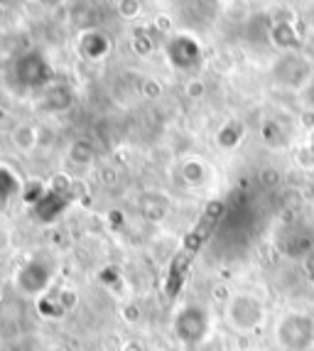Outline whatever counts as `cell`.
I'll use <instances>...</instances> for the list:
<instances>
[{
    "label": "cell",
    "mask_w": 314,
    "mask_h": 351,
    "mask_svg": "<svg viewBox=\"0 0 314 351\" xmlns=\"http://www.w3.org/2000/svg\"><path fill=\"white\" fill-rule=\"evenodd\" d=\"M224 209H226L224 202H211V204L206 206V211L202 214V219H199V223L192 228V234L184 239L180 253H177V258L172 261L167 282H165V290H167L169 295L180 293V287H182V282H184V276H186V270H189V265H192L194 256H197L199 248L204 246V241L209 239L211 226H216V221L221 219Z\"/></svg>",
    "instance_id": "1"
},
{
    "label": "cell",
    "mask_w": 314,
    "mask_h": 351,
    "mask_svg": "<svg viewBox=\"0 0 314 351\" xmlns=\"http://www.w3.org/2000/svg\"><path fill=\"white\" fill-rule=\"evenodd\" d=\"M275 341L282 351H312L314 349V317L307 312H287L278 319Z\"/></svg>",
    "instance_id": "2"
},
{
    "label": "cell",
    "mask_w": 314,
    "mask_h": 351,
    "mask_svg": "<svg viewBox=\"0 0 314 351\" xmlns=\"http://www.w3.org/2000/svg\"><path fill=\"white\" fill-rule=\"evenodd\" d=\"M226 322L233 332H256L265 322V307L263 302L250 293L233 295L226 304Z\"/></svg>",
    "instance_id": "3"
},
{
    "label": "cell",
    "mask_w": 314,
    "mask_h": 351,
    "mask_svg": "<svg viewBox=\"0 0 314 351\" xmlns=\"http://www.w3.org/2000/svg\"><path fill=\"white\" fill-rule=\"evenodd\" d=\"M211 332V315L204 304H186L175 317V337L184 346L202 344Z\"/></svg>",
    "instance_id": "4"
},
{
    "label": "cell",
    "mask_w": 314,
    "mask_h": 351,
    "mask_svg": "<svg viewBox=\"0 0 314 351\" xmlns=\"http://www.w3.org/2000/svg\"><path fill=\"white\" fill-rule=\"evenodd\" d=\"M69 204H71V180L59 172L47 184V194L42 197L40 204L32 206V211H35V217L42 223H49L57 217H62L64 209H69Z\"/></svg>",
    "instance_id": "5"
},
{
    "label": "cell",
    "mask_w": 314,
    "mask_h": 351,
    "mask_svg": "<svg viewBox=\"0 0 314 351\" xmlns=\"http://www.w3.org/2000/svg\"><path fill=\"white\" fill-rule=\"evenodd\" d=\"M165 57H167L169 66L175 71H192L202 64L204 54H202V45L192 35L177 32L165 45Z\"/></svg>",
    "instance_id": "6"
},
{
    "label": "cell",
    "mask_w": 314,
    "mask_h": 351,
    "mask_svg": "<svg viewBox=\"0 0 314 351\" xmlns=\"http://www.w3.org/2000/svg\"><path fill=\"white\" fill-rule=\"evenodd\" d=\"M15 79L20 86L27 88H47L52 79V66L42 52H27L15 62Z\"/></svg>",
    "instance_id": "7"
},
{
    "label": "cell",
    "mask_w": 314,
    "mask_h": 351,
    "mask_svg": "<svg viewBox=\"0 0 314 351\" xmlns=\"http://www.w3.org/2000/svg\"><path fill=\"white\" fill-rule=\"evenodd\" d=\"M49 282H52V265L42 258H32L15 273V287L25 295H42Z\"/></svg>",
    "instance_id": "8"
},
{
    "label": "cell",
    "mask_w": 314,
    "mask_h": 351,
    "mask_svg": "<svg viewBox=\"0 0 314 351\" xmlns=\"http://www.w3.org/2000/svg\"><path fill=\"white\" fill-rule=\"evenodd\" d=\"M79 52L86 59H91V62H99V59H104L106 54L111 52V40L101 29H86L79 37Z\"/></svg>",
    "instance_id": "9"
},
{
    "label": "cell",
    "mask_w": 314,
    "mask_h": 351,
    "mask_svg": "<svg viewBox=\"0 0 314 351\" xmlns=\"http://www.w3.org/2000/svg\"><path fill=\"white\" fill-rule=\"evenodd\" d=\"M270 42H273L278 49H285V52H290V49H302V32H297V27L292 23H275L273 29H270Z\"/></svg>",
    "instance_id": "10"
},
{
    "label": "cell",
    "mask_w": 314,
    "mask_h": 351,
    "mask_svg": "<svg viewBox=\"0 0 314 351\" xmlns=\"http://www.w3.org/2000/svg\"><path fill=\"white\" fill-rule=\"evenodd\" d=\"M314 241L307 231H295V234H287L282 236L280 241V251L287 253L290 258H307L312 253Z\"/></svg>",
    "instance_id": "11"
},
{
    "label": "cell",
    "mask_w": 314,
    "mask_h": 351,
    "mask_svg": "<svg viewBox=\"0 0 314 351\" xmlns=\"http://www.w3.org/2000/svg\"><path fill=\"white\" fill-rule=\"evenodd\" d=\"M71 99H74V94L64 84H49L42 91V104H45L47 111H64L67 106L71 104Z\"/></svg>",
    "instance_id": "12"
},
{
    "label": "cell",
    "mask_w": 314,
    "mask_h": 351,
    "mask_svg": "<svg viewBox=\"0 0 314 351\" xmlns=\"http://www.w3.org/2000/svg\"><path fill=\"white\" fill-rule=\"evenodd\" d=\"M243 135H245V125L241 121H228L219 130V135H216V145L221 147V150H233V147L243 141Z\"/></svg>",
    "instance_id": "13"
},
{
    "label": "cell",
    "mask_w": 314,
    "mask_h": 351,
    "mask_svg": "<svg viewBox=\"0 0 314 351\" xmlns=\"http://www.w3.org/2000/svg\"><path fill=\"white\" fill-rule=\"evenodd\" d=\"M20 192H23V184H20L18 175L10 167H0V202L12 199Z\"/></svg>",
    "instance_id": "14"
},
{
    "label": "cell",
    "mask_w": 314,
    "mask_h": 351,
    "mask_svg": "<svg viewBox=\"0 0 314 351\" xmlns=\"http://www.w3.org/2000/svg\"><path fill=\"white\" fill-rule=\"evenodd\" d=\"M93 160V145L84 138L74 141L69 145V162L76 165V167H86L88 162Z\"/></svg>",
    "instance_id": "15"
},
{
    "label": "cell",
    "mask_w": 314,
    "mask_h": 351,
    "mask_svg": "<svg viewBox=\"0 0 314 351\" xmlns=\"http://www.w3.org/2000/svg\"><path fill=\"white\" fill-rule=\"evenodd\" d=\"M47 194V182L42 180H27L23 184V192H20V197H23V202L27 206H37L42 202V197Z\"/></svg>",
    "instance_id": "16"
},
{
    "label": "cell",
    "mask_w": 314,
    "mask_h": 351,
    "mask_svg": "<svg viewBox=\"0 0 314 351\" xmlns=\"http://www.w3.org/2000/svg\"><path fill=\"white\" fill-rule=\"evenodd\" d=\"M12 143H15L23 152H29L37 143H40V138H37V128H32V125H20V128H15V133H12Z\"/></svg>",
    "instance_id": "17"
},
{
    "label": "cell",
    "mask_w": 314,
    "mask_h": 351,
    "mask_svg": "<svg viewBox=\"0 0 314 351\" xmlns=\"http://www.w3.org/2000/svg\"><path fill=\"white\" fill-rule=\"evenodd\" d=\"M182 177H184L186 184H202L204 177H206V170L199 160H186L184 167H182Z\"/></svg>",
    "instance_id": "18"
},
{
    "label": "cell",
    "mask_w": 314,
    "mask_h": 351,
    "mask_svg": "<svg viewBox=\"0 0 314 351\" xmlns=\"http://www.w3.org/2000/svg\"><path fill=\"white\" fill-rule=\"evenodd\" d=\"M130 45H133L135 52L143 54V57L152 52V40H150V37H147L145 29H138V32H135V35H133V40H130Z\"/></svg>",
    "instance_id": "19"
},
{
    "label": "cell",
    "mask_w": 314,
    "mask_h": 351,
    "mask_svg": "<svg viewBox=\"0 0 314 351\" xmlns=\"http://www.w3.org/2000/svg\"><path fill=\"white\" fill-rule=\"evenodd\" d=\"M116 8L123 18H138L140 10H143V3H140V0H121Z\"/></svg>",
    "instance_id": "20"
},
{
    "label": "cell",
    "mask_w": 314,
    "mask_h": 351,
    "mask_svg": "<svg viewBox=\"0 0 314 351\" xmlns=\"http://www.w3.org/2000/svg\"><path fill=\"white\" fill-rule=\"evenodd\" d=\"M40 315H45V317H62V315H64V310L59 307V300L42 298L40 300Z\"/></svg>",
    "instance_id": "21"
},
{
    "label": "cell",
    "mask_w": 314,
    "mask_h": 351,
    "mask_svg": "<svg viewBox=\"0 0 314 351\" xmlns=\"http://www.w3.org/2000/svg\"><path fill=\"white\" fill-rule=\"evenodd\" d=\"M57 300H59V307L64 312H69V310H74L76 302H79V295H76L74 290H62V293L57 295Z\"/></svg>",
    "instance_id": "22"
},
{
    "label": "cell",
    "mask_w": 314,
    "mask_h": 351,
    "mask_svg": "<svg viewBox=\"0 0 314 351\" xmlns=\"http://www.w3.org/2000/svg\"><path fill=\"white\" fill-rule=\"evenodd\" d=\"M184 91H186V96H189V99H202L204 96V91H206V84L202 82V79H189V82H186V86H184Z\"/></svg>",
    "instance_id": "23"
},
{
    "label": "cell",
    "mask_w": 314,
    "mask_h": 351,
    "mask_svg": "<svg viewBox=\"0 0 314 351\" xmlns=\"http://www.w3.org/2000/svg\"><path fill=\"white\" fill-rule=\"evenodd\" d=\"M261 182L263 184H265V187H275V184H278L280 182V175H278V170H265L261 175Z\"/></svg>",
    "instance_id": "24"
},
{
    "label": "cell",
    "mask_w": 314,
    "mask_h": 351,
    "mask_svg": "<svg viewBox=\"0 0 314 351\" xmlns=\"http://www.w3.org/2000/svg\"><path fill=\"white\" fill-rule=\"evenodd\" d=\"M297 160H300V165H304V170H307V167H314V152L309 150V147H304V150L297 155Z\"/></svg>",
    "instance_id": "25"
},
{
    "label": "cell",
    "mask_w": 314,
    "mask_h": 351,
    "mask_svg": "<svg viewBox=\"0 0 314 351\" xmlns=\"http://www.w3.org/2000/svg\"><path fill=\"white\" fill-rule=\"evenodd\" d=\"M304 273L309 276V280H314V251L304 258Z\"/></svg>",
    "instance_id": "26"
},
{
    "label": "cell",
    "mask_w": 314,
    "mask_h": 351,
    "mask_svg": "<svg viewBox=\"0 0 314 351\" xmlns=\"http://www.w3.org/2000/svg\"><path fill=\"white\" fill-rule=\"evenodd\" d=\"M123 315H125V319H138V307H135V304H130V307L123 312Z\"/></svg>",
    "instance_id": "27"
},
{
    "label": "cell",
    "mask_w": 314,
    "mask_h": 351,
    "mask_svg": "<svg viewBox=\"0 0 314 351\" xmlns=\"http://www.w3.org/2000/svg\"><path fill=\"white\" fill-rule=\"evenodd\" d=\"M309 150L314 152V130H312V141H309Z\"/></svg>",
    "instance_id": "28"
},
{
    "label": "cell",
    "mask_w": 314,
    "mask_h": 351,
    "mask_svg": "<svg viewBox=\"0 0 314 351\" xmlns=\"http://www.w3.org/2000/svg\"><path fill=\"white\" fill-rule=\"evenodd\" d=\"M0 300H3V287H0Z\"/></svg>",
    "instance_id": "29"
},
{
    "label": "cell",
    "mask_w": 314,
    "mask_h": 351,
    "mask_svg": "<svg viewBox=\"0 0 314 351\" xmlns=\"http://www.w3.org/2000/svg\"><path fill=\"white\" fill-rule=\"evenodd\" d=\"M0 280H3V268H0Z\"/></svg>",
    "instance_id": "30"
}]
</instances>
